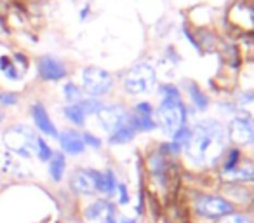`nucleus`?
Segmentation results:
<instances>
[{"mask_svg": "<svg viewBox=\"0 0 254 223\" xmlns=\"http://www.w3.org/2000/svg\"><path fill=\"white\" fill-rule=\"evenodd\" d=\"M226 131L218 121H202L191 129L190 142L185 147L188 160L197 166H212L223 155Z\"/></svg>", "mask_w": 254, "mask_h": 223, "instance_id": "1", "label": "nucleus"}, {"mask_svg": "<svg viewBox=\"0 0 254 223\" xmlns=\"http://www.w3.org/2000/svg\"><path fill=\"white\" fill-rule=\"evenodd\" d=\"M160 92H162V103L157 112V121L164 133L174 135L181 128H185L187 108H185V103L181 101L180 91L174 85H162Z\"/></svg>", "mask_w": 254, "mask_h": 223, "instance_id": "2", "label": "nucleus"}, {"mask_svg": "<svg viewBox=\"0 0 254 223\" xmlns=\"http://www.w3.org/2000/svg\"><path fill=\"white\" fill-rule=\"evenodd\" d=\"M35 133L23 124L12 126L4 133V145L11 150L12 153L21 157H32L37 149Z\"/></svg>", "mask_w": 254, "mask_h": 223, "instance_id": "3", "label": "nucleus"}, {"mask_svg": "<svg viewBox=\"0 0 254 223\" xmlns=\"http://www.w3.org/2000/svg\"><path fill=\"white\" fill-rule=\"evenodd\" d=\"M157 84V75L152 65L148 63H138L127 72L126 78H124V85L126 91L131 94H145L150 92Z\"/></svg>", "mask_w": 254, "mask_h": 223, "instance_id": "4", "label": "nucleus"}, {"mask_svg": "<svg viewBox=\"0 0 254 223\" xmlns=\"http://www.w3.org/2000/svg\"><path fill=\"white\" fill-rule=\"evenodd\" d=\"M82 85L84 91L91 96H103L112 89L113 78L108 72L101 70V68H85L82 72Z\"/></svg>", "mask_w": 254, "mask_h": 223, "instance_id": "5", "label": "nucleus"}, {"mask_svg": "<svg viewBox=\"0 0 254 223\" xmlns=\"http://www.w3.org/2000/svg\"><path fill=\"white\" fill-rule=\"evenodd\" d=\"M195 208H197L198 215L211 220L223 218V216L233 213V206L226 199L214 197V195H202V197H198Z\"/></svg>", "mask_w": 254, "mask_h": 223, "instance_id": "6", "label": "nucleus"}, {"mask_svg": "<svg viewBox=\"0 0 254 223\" xmlns=\"http://www.w3.org/2000/svg\"><path fill=\"white\" fill-rule=\"evenodd\" d=\"M98 119L103 129L112 135L129 121V114L120 105H106L101 106V110L98 112Z\"/></svg>", "mask_w": 254, "mask_h": 223, "instance_id": "7", "label": "nucleus"}, {"mask_svg": "<svg viewBox=\"0 0 254 223\" xmlns=\"http://www.w3.org/2000/svg\"><path fill=\"white\" fill-rule=\"evenodd\" d=\"M131 122L136 131H152L157 128V122L153 119V108L150 103H138L131 115Z\"/></svg>", "mask_w": 254, "mask_h": 223, "instance_id": "8", "label": "nucleus"}, {"mask_svg": "<svg viewBox=\"0 0 254 223\" xmlns=\"http://www.w3.org/2000/svg\"><path fill=\"white\" fill-rule=\"evenodd\" d=\"M230 136H232L233 142L240 143V145L254 143V126L247 119L235 115L232 124H230Z\"/></svg>", "mask_w": 254, "mask_h": 223, "instance_id": "9", "label": "nucleus"}, {"mask_svg": "<svg viewBox=\"0 0 254 223\" xmlns=\"http://www.w3.org/2000/svg\"><path fill=\"white\" fill-rule=\"evenodd\" d=\"M39 72L40 77L46 80H61L66 75V68L58 58L53 56H42L39 61Z\"/></svg>", "mask_w": 254, "mask_h": 223, "instance_id": "10", "label": "nucleus"}, {"mask_svg": "<svg viewBox=\"0 0 254 223\" xmlns=\"http://www.w3.org/2000/svg\"><path fill=\"white\" fill-rule=\"evenodd\" d=\"M32 117H33V122L35 126L47 136H53V138H58V131L54 128L53 121L49 119V114H47V110L44 108L40 103H35L32 108Z\"/></svg>", "mask_w": 254, "mask_h": 223, "instance_id": "11", "label": "nucleus"}, {"mask_svg": "<svg viewBox=\"0 0 254 223\" xmlns=\"http://www.w3.org/2000/svg\"><path fill=\"white\" fill-rule=\"evenodd\" d=\"M58 138H60L61 149L66 153H70V155H78V153L84 152V149H85L84 140H82V136L78 135V133L64 131V133H61V135H58Z\"/></svg>", "mask_w": 254, "mask_h": 223, "instance_id": "12", "label": "nucleus"}, {"mask_svg": "<svg viewBox=\"0 0 254 223\" xmlns=\"http://www.w3.org/2000/svg\"><path fill=\"white\" fill-rule=\"evenodd\" d=\"M71 188L78 194H92L96 190V185H94V178H92L91 171H85V169H77L71 176L70 181Z\"/></svg>", "mask_w": 254, "mask_h": 223, "instance_id": "13", "label": "nucleus"}, {"mask_svg": "<svg viewBox=\"0 0 254 223\" xmlns=\"http://www.w3.org/2000/svg\"><path fill=\"white\" fill-rule=\"evenodd\" d=\"M113 215H115V208L106 201H98L85 209V218L92 222H103L106 218H112Z\"/></svg>", "mask_w": 254, "mask_h": 223, "instance_id": "14", "label": "nucleus"}, {"mask_svg": "<svg viewBox=\"0 0 254 223\" xmlns=\"http://www.w3.org/2000/svg\"><path fill=\"white\" fill-rule=\"evenodd\" d=\"M92 178H94V185L96 190L103 192V194H113L117 188V180L115 174L112 171H106V173H98V171H91Z\"/></svg>", "mask_w": 254, "mask_h": 223, "instance_id": "15", "label": "nucleus"}, {"mask_svg": "<svg viewBox=\"0 0 254 223\" xmlns=\"http://www.w3.org/2000/svg\"><path fill=\"white\" fill-rule=\"evenodd\" d=\"M134 135H136V129H134V126H132V122H131V115H129V121H127L122 128H119L115 133H112V135H110V143H113V145L127 143V142H131V140L134 138Z\"/></svg>", "mask_w": 254, "mask_h": 223, "instance_id": "16", "label": "nucleus"}, {"mask_svg": "<svg viewBox=\"0 0 254 223\" xmlns=\"http://www.w3.org/2000/svg\"><path fill=\"white\" fill-rule=\"evenodd\" d=\"M226 180L232 181H254V166L251 164H244V166L233 167V169L225 173Z\"/></svg>", "mask_w": 254, "mask_h": 223, "instance_id": "17", "label": "nucleus"}, {"mask_svg": "<svg viewBox=\"0 0 254 223\" xmlns=\"http://www.w3.org/2000/svg\"><path fill=\"white\" fill-rule=\"evenodd\" d=\"M235 115H240V117L247 119V121L254 126V94H244L242 98L239 99Z\"/></svg>", "mask_w": 254, "mask_h": 223, "instance_id": "18", "label": "nucleus"}, {"mask_svg": "<svg viewBox=\"0 0 254 223\" xmlns=\"http://www.w3.org/2000/svg\"><path fill=\"white\" fill-rule=\"evenodd\" d=\"M0 72L9 78V80H19L23 72L18 68L16 61L9 56H0Z\"/></svg>", "mask_w": 254, "mask_h": 223, "instance_id": "19", "label": "nucleus"}, {"mask_svg": "<svg viewBox=\"0 0 254 223\" xmlns=\"http://www.w3.org/2000/svg\"><path fill=\"white\" fill-rule=\"evenodd\" d=\"M64 167H66V160H64V155L63 153H53L51 157V164H49V173L53 176L54 181H60L63 178V173H64Z\"/></svg>", "mask_w": 254, "mask_h": 223, "instance_id": "20", "label": "nucleus"}, {"mask_svg": "<svg viewBox=\"0 0 254 223\" xmlns=\"http://www.w3.org/2000/svg\"><path fill=\"white\" fill-rule=\"evenodd\" d=\"M64 115H66L68 121L73 122L75 126H82L85 121L84 112H82V108L78 105H68L66 108H64Z\"/></svg>", "mask_w": 254, "mask_h": 223, "instance_id": "21", "label": "nucleus"}, {"mask_svg": "<svg viewBox=\"0 0 254 223\" xmlns=\"http://www.w3.org/2000/svg\"><path fill=\"white\" fill-rule=\"evenodd\" d=\"M78 106L82 108V112H84V115H91V114H98L99 110H101V103L98 101V99L94 98H89V99H82L80 103H77Z\"/></svg>", "mask_w": 254, "mask_h": 223, "instance_id": "22", "label": "nucleus"}, {"mask_svg": "<svg viewBox=\"0 0 254 223\" xmlns=\"http://www.w3.org/2000/svg\"><path fill=\"white\" fill-rule=\"evenodd\" d=\"M35 153L39 155V159L42 160V162H47V160H51V157H53V150H51V147L47 145L46 142H44L42 138H37V149H35Z\"/></svg>", "mask_w": 254, "mask_h": 223, "instance_id": "23", "label": "nucleus"}, {"mask_svg": "<svg viewBox=\"0 0 254 223\" xmlns=\"http://www.w3.org/2000/svg\"><path fill=\"white\" fill-rule=\"evenodd\" d=\"M64 98H66L71 105H77V103L82 101L80 89H78L75 84H66V85H64Z\"/></svg>", "mask_w": 254, "mask_h": 223, "instance_id": "24", "label": "nucleus"}, {"mask_svg": "<svg viewBox=\"0 0 254 223\" xmlns=\"http://www.w3.org/2000/svg\"><path fill=\"white\" fill-rule=\"evenodd\" d=\"M188 92H190V94H191V99H193L195 105H197L200 110H204L205 106H207V98H205V96L202 94L200 89H198L197 85H193V84L188 85Z\"/></svg>", "mask_w": 254, "mask_h": 223, "instance_id": "25", "label": "nucleus"}, {"mask_svg": "<svg viewBox=\"0 0 254 223\" xmlns=\"http://www.w3.org/2000/svg\"><path fill=\"white\" fill-rule=\"evenodd\" d=\"M219 223H249V218L242 213H230V215L223 216Z\"/></svg>", "mask_w": 254, "mask_h": 223, "instance_id": "26", "label": "nucleus"}, {"mask_svg": "<svg viewBox=\"0 0 254 223\" xmlns=\"http://www.w3.org/2000/svg\"><path fill=\"white\" fill-rule=\"evenodd\" d=\"M0 103L2 105H16L18 103V96L12 92H0Z\"/></svg>", "mask_w": 254, "mask_h": 223, "instance_id": "27", "label": "nucleus"}, {"mask_svg": "<svg viewBox=\"0 0 254 223\" xmlns=\"http://www.w3.org/2000/svg\"><path fill=\"white\" fill-rule=\"evenodd\" d=\"M82 140H84V145H91V147H94V149H99V147H101L99 138L92 136L91 133H84V135H82Z\"/></svg>", "mask_w": 254, "mask_h": 223, "instance_id": "28", "label": "nucleus"}, {"mask_svg": "<svg viewBox=\"0 0 254 223\" xmlns=\"http://www.w3.org/2000/svg\"><path fill=\"white\" fill-rule=\"evenodd\" d=\"M237 160H239V150H232L228 160H226V164H225V173L233 169V167H237Z\"/></svg>", "mask_w": 254, "mask_h": 223, "instance_id": "29", "label": "nucleus"}, {"mask_svg": "<svg viewBox=\"0 0 254 223\" xmlns=\"http://www.w3.org/2000/svg\"><path fill=\"white\" fill-rule=\"evenodd\" d=\"M119 194H120V204H127L129 202V194H127L126 185H119Z\"/></svg>", "mask_w": 254, "mask_h": 223, "instance_id": "30", "label": "nucleus"}, {"mask_svg": "<svg viewBox=\"0 0 254 223\" xmlns=\"http://www.w3.org/2000/svg\"><path fill=\"white\" fill-rule=\"evenodd\" d=\"M101 223H117V222H115V220H113V216H112V218H106V220H103Z\"/></svg>", "mask_w": 254, "mask_h": 223, "instance_id": "31", "label": "nucleus"}, {"mask_svg": "<svg viewBox=\"0 0 254 223\" xmlns=\"http://www.w3.org/2000/svg\"><path fill=\"white\" fill-rule=\"evenodd\" d=\"M122 223H136L134 220H129V218H126V220H122Z\"/></svg>", "mask_w": 254, "mask_h": 223, "instance_id": "32", "label": "nucleus"}, {"mask_svg": "<svg viewBox=\"0 0 254 223\" xmlns=\"http://www.w3.org/2000/svg\"><path fill=\"white\" fill-rule=\"evenodd\" d=\"M2 119H4V115H2V112H0V122H2Z\"/></svg>", "mask_w": 254, "mask_h": 223, "instance_id": "33", "label": "nucleus"}]
</instances>
